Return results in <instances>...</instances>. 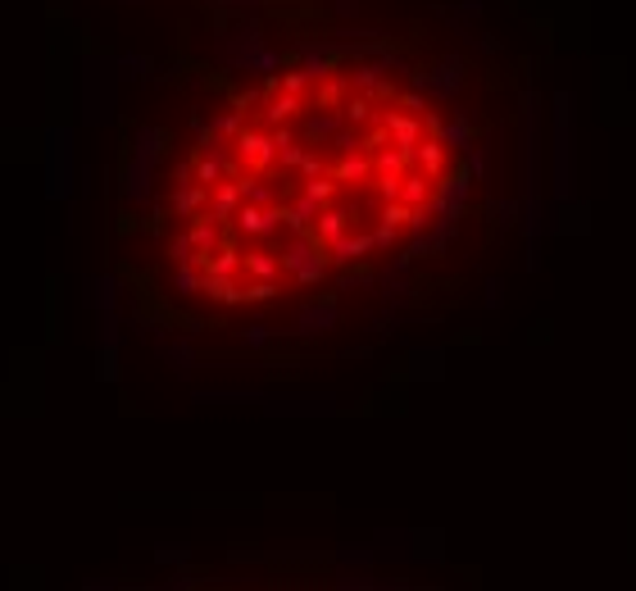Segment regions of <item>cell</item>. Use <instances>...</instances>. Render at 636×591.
<instances>
[{"mask_svg": "<svg viewBox=\"0 0 636 591\" xmlns=\"http://www.w3.org/2000/svg\"><path fill=\"white\" fill-rule=\"evenodd\" d=\"M464 178L441 105L364 55L300 60L205 110L150 201L159 282L246 314L405 255Z\"/></svg>", "mask_w": 636, "mask_h": 591, "instance_id": "obj_1", "label": "cell"}]
</instances>
